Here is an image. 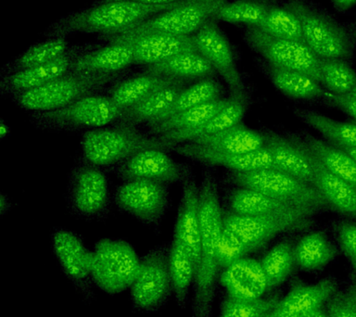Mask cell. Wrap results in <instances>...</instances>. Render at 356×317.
I'll list each match as a JSON object with an SVG mask.
<instances>
[{
    "instance_id": "obj_45",
    "label": "cell",
    "mask_w": 356,
    "mask_h": 317,
    "mask_svg": "<svg viewBox=\"0 0 356 317\" xmlns=\"http://www.w3.org/2000/svg\"><path fill=\"white\" fill-rule=\"evenodd\" d=\"M280 298L246 300L225 296L220 303L218 317H266L277 307Z\"/></svg>"
},
{
    "instance_id": "obj_12",
    "label": "cell",
    "mask_w": 356,
    "mask_h": 317,
    "mask_svg": "<svg viewBox=\"0 0 356 317\" xmlns=\"http://www.w3.org/2000/svg\"><path fill=\"white\" fill-rule=\"evenodd\" d=\"M170 244L159 245L140 258L136 280L131 286L134 311L154 313L172 294L169 269Z\"/></svg>"
},
{
    "instance_id": "obj_50",
    "label": "cell",
    "mask_w": 356,
    "mask_h": 317,
    "mask_svg": "<svg viewBox=\"0 0 356 317\" xmlns=\"http://www.w3.org/2000/svg\"><path fill=\"white\" fill-rule=\"evenodd\" d=\"M110 1H119V0H95L93 3H104ZM124 1L138 2L145 5H167L181 1V0H124Z\"/></svg>"
},
{
    "instance_id": "obj_34",
    "label": "cell",
    "mask_w": 356,
    "mask_h": 317,
    "mask_svg": "<svg viewBox=\"0 0 356 317\" xmlns=\"http://www.w3.org/2000/svg\"><path fill=\"white\" fill-rule=\"evenodd\" d=\"M330 171L356 190V161L344 150L314 136L305 135L299 140Z\"/></svg>"
},
{
    "instance_id": "obj_35",
    "label": "cell",
    "mask_w": 356,
    "mask_h": 317,
    "mask_svg": "<svg viewBox=\"0 0 356 317\" xmlns=\"http://www.w3.org/2000/svg\"><path fill=\"white\" fill-rule=\"evenodd\" d=\"M338 253V247L322 231L306 234L294 246L296 266L307 272L324 268Z\"/></svg>"
},
{
    "instance_id": "obj_17",
    "label": "cell",
    "mask_w": 356,
    "mask_h": 317,
    "mask_svg": "<svg viewBox=\"0 0 356 317\" xmlns=\"http://www.w3.org/2000/svg\"><path fill=\"white\" fill-rule=\"evenodd\" d=\"M312 225L313 219L222 213V227L238 235L249 253L261 249L280 234L305 229Z\"/></svg>"
},
{
    "instance_id": "obj_54",
    "label": "cell",
    "mask_w": 356,
    "mask_h": 317,
    "mask_svg": "<svg viewBox=\"0 0 356 317\" xmlns=\"http://www.w3.org/2000/svg\"><path fill=\"white\" fill-rule=\"evenodd\" d=\"M0 136H1V139L7 138L10 136V128L7 124H5L3 120H1V125H0Z\"/></svg>"
},
{
    "instance_id": "obj_19",
    "label": "cell",
    "mask_w": 356,
    "mask_h": 317,
    "mask_svg": "<svg viewBox=\"0 0 356 317\" xmlns=\"http://www.w3.org/2000/svg\"><path fill=\"white\" fill-rule=\"evenodd\" d=\"M102 42L125 40L132 44L135 65H153L181 53L197 51L193 35L155 32L127 36L97 38Z\"/></svg>"
},
{
    "instance_id": "obj_22",
    "label": "cell",
    "mask_w": 356,
    "mask_h": 317,
    "mask_svg": "<svg viewBox=\"0 0 356 317\" xmlns=\"http://www.w3.org/2000/svg\"><path fill=\"white\" fill-rule=\"evenodd\" d=\"M339 289L335 277H325L313 284L296 280L274 311L282 317H305L312 311L324 308Z\"/></svg>"
},
{
    "instance_id": "obj_56",
    "label": "cell",
    "mask_w": 356,
    "mask_h": 317,
    "mask_svg": "<svg viewBox=\"0 0 356 317\" xmlns=\"http://www.w3.org/2000/svg\"><path fill=\"white\" fill-rule=\"evenodd\" d=\"M338 147V146H337ZM339 149L344 150L345 152H347L348 154L350 156L356 161V147H338Z\"/></svg>"
},
{
    "instance_id": "obj_46",
    "label": "cell",
    "mask_w": 356,
    "mask_h": 317,
    "mask_svg": "<svg viewBox=\"0 0 356 317\" xmlns=\"http://www.w3.org/2000/svg\"><path fill=\"white\" fill-rule=\"evenodd\" d=\"M337 241L339 249L350 263L356 261V220H341L336 227Z\"/></svg>"
},
{
    "instance_id": "obj_32",
    "label": "cell",
    "mask_w": 356,
    "mask_h": 317,
    "mask_svg": "<svg viewBox=\"0 0 356 317\" xmlns=\"http://www.w3.org/2000/svg\"><path fill=\"white\" fill-rule=\"evenodd\" d=\"M204 149L216 152L247 153L264 147V133L241 124L214 135L203 136L189 141Z\"/></svg>"
},
{
    "instance_id": "obj_43",
    "label": "cell",
    "mask_w": 356,
    "mask_h": 317,
    "mask_svg": "<svg viewBox=\"0 0 356 317\" xmlns=\"http://www.w3.org/2000/svg\"><path fill=\"white\" fill-rule=\"evenodd\" d=\"M260 263L268 291L278 288L289 279L296 266L293 245L289 241L280 242L264 256Z\"/></svg>"
},
{
    "instance_id": "obj_18",
    "label": "cell",
    "mask_w": 356,
    "mask_h": 317,
    "mask_svg": "<svg viewBox=\"0 0 356 317\" xmlns=\"http://www.w3.org/2000/svg\"><path fill=\"white\" fill-rule=\"evenodd\" d=\"M103 42L97 40L94 43H86L71 46L63 56L43 65L35 67L1 76L0 93L2 96L11 97L15 95L38 88L51 81L71 72L72 65L77 58L85 53L99 47Z\"/></svg>"
},
{
    "instance_id": "obj_47",
    "label": "cell",
    "mask_w": 356,
    "mask_h": 317,
    "mask_svg": "<svg viewBox=\"0 0 356 317\" xmlns=\"http://www.w3.org/2000/svg\"><path fill=\"white\" fill-rule=\"evenodd\" d=\"M330 317H356V305L346 292L339 289L325 305Z\"/></svg>"
},
{
    "instance_id": "obj_21",
    "label": "cell",
    "mask_w": 356,
    "mask_h": 317,
    "mask_svg": "<svg viewBox=\"0 0 356 317\" xmlns=\"http://www.w3.org/2000/svg\"><path fill=\"white\" fill-rule=\"evenodd\" d=\"M168 152L182 156L205 166H222L234 172H246L274 168V163L266 147L247 153L216 152L193 143H181L169 146Z\"/></svg>"
},
{
    "instance_id": "obj_55",
    "label": "cell",
    "mask_w": 356,
    "mask_h": 317,
    "mask_svg": "<svg viewBox=\"0 0 356 317\" xmlns=\"http://www.w3.org/2000/svg\"><path fill=\"white\" fill-rule=\"evenodd\" d=\"M305 317H330L324 308H320L318 310L312 311L307 316Z\"/></svg>"
},
{
    "instance_id": "obj_6",
    "label": "cell",
    "mask_w": 356,
    "mask_h": 317,
    "mask_svg": "<svg viewBox=\"0 0 356 317\" xmlns=\"http://www.w3.org/2000/svg\"><path fill=\"white\" fill-rule=\"evenodd\" d=\"M108 174L104 168L77 158L66 188V204L72 216L86 222L108 218L113 200Z\"/></svg>"
},
{
    "instance_id": "obj_2",
    "label": "cell",
    "mask_w": 356,
    "mask_h": 317,
    "mask_svg": "<svg viewBox=\"0 0 356 317\" xmlns=\"http://www.w3.org/2000/svg\"><path fill=\"white\" fill-rule=\"evenodd\" d=\"M179 2L167 5H145L124 0L93 3L90 7L61 17L47 28L43 35L46 38H68L76 33L114 35L138 26Z\"/></svg>"
},
{
    "instance_id": "obj_8",
    "label": "cell",
    "mask_w": 356,
    "mask_h": 317,
    "mask_svg": "<svg viewBox=\"0 0 356 317\" xmlns=\"http://www.w3.org/2000/svg\"><path fill=\"white\" fill-rule=\"evenodd\" d=\"M232 180L241 188L253 189L281 202L305 209L316 214L332 211L313 184L305 182L280 170L234 172Z\"/></svg>"
},
{
    "instance_id": "obj_16",
    "label": "cell",
    "mask_w": 356,
    "mask_h": 317,
    "mask_svg": "<svg viewBox=\"0 0 356 317\" xmlns=\"http://www.w3.org/2000/svg\"><path fill=\"white\" fill-rule=\"evenodd\" d=\"M124 181L147 179L167 184L182 182L192 169L185 163H178L164 149L142 150L115 166L105 169Z\"/></svg>"
},
{
    "instance_id": "obj_40",
    "label": "cell",
    "mask_w": 356,
    "mask_h": 317,
    "mask_svg": "<svg viewBox=\"0 0 356 317\" xmlns=\"http://www.w3.org/2000/svg\"><path fill=\"white\" fill-rule=\"evenodd\" d=\"M269 1L263 22L256 28L274 38L303 42L302 24L296 14L282 0Z\"/></svg>"
},
{
    "instance_id": "obj_3",
    "label": "cell",
    "mask_w": 356,
    "mask_h": 317,
    "mask_svg": "<svg viewBox=\"0 0 356 317\" xmlns=\"http://www.w3.org/2000/svg\"><path fill=\"white\" fill-rule=\"evenodd\" d=\"M132 72L130 69L117 74L71 71L46 85L10 99L29 113L58 110L90 95L106 93L111 86Z\"/></svg>"
},
{
    "instance_id": "obj_7",
    "label": "cell",
    "mask_w": 356,
    "mask_h": 317,
    "mask_svg": "<svg viewBox=\"0 0 356 317\" xmlns=\"http://www.w3.org/2000/svg\"><path fill=\"white\" fill-rule=\"evenodd\" d=\"M122 113L107 94H95L58 110L29 113V122L42 131L76 132L114 124Z\"/></svg>"
},
{
    "instance_id": "obj_44",
    "label": "cell",
    "mask_w": 356,
    "mask_h": 317,
    "mask_svg": "<svg viewBox=\"0 0 356 317\" xmlns=\"http://www.w3.org/2000/svg\"><path fill=\"white\" fill-rule=\"evenodd\" d=\"M320 83L331 94L346 96L356 88L355 70L347 60L321 58Z\"/></svg>"
},
{
    "instance_id": "obj_59",
    "label": "cell",
    "mask_w": 356,
    "mask_h": 317,
    "mask_svg": "<svg viewBox=\"0 0 356 317\" xmlns=\"http://www.w3.org/2000/svg\"><path fill=\"white\" fill-rule=\"evenodd\" d=\"M350 96L356 97V88L353 89L352 93L350 94Z\"/></svg>"
},
{
    "instance_id": "obj_13",
    "label": "cell",
    "mask_w": 356,
    "mask_h": 317,
    "mask_svg": "<svg viewBox=\"0 0 356 317\" xmlns=\"http://www.w3.org/2000/svg\"><path fill=\"white\" fill-rule=\"evenodd\" d=\"M228 1L230 0H182L175 7L147 19L138 26L114 35L97 36V38L155 32L194 35Z\"/></svg>"
},
{
    "instance_id": "obj_9",
    "label": "cell",
    "mask_w": 356,
    "mask_h": 317,
    "mask_svg": "<svg viewBox=\"0 0 356 317\" xmlns=\"http://www.w3.org/2000/svg\"><path fill=\"white\" fill-rule=\"evenodd\" d=\"M170 184L147 179L124 181L113 194V204L120 213L160 232L161 222L171 206Z\"/></svg>"
},
{
    "instance_id": "obj_41",
    "label": "cell",
    "mask_w": 356,
    "mask_h": 317,
    "mask_svg": "<svg viewBox=\"0 0 356 317\" xmlns=\"http://www.w3.org/2000/svg\"><path fill=\"white\" fill-rule=\"evenodd\" d=\"M222 94H224V88L216 77L206 78V79L192 83L191 85L183 89L174 104L161 116V118L152 124H158L181 111L222 99Z\"/></svg>"
},
{
    "instance_id": "obj_27",
    "label": "cell",
    "mask_w": 356,
    "mask_h": 317,
    "mask_svg": "<svg viewBox=\"0 0 356 317\" xmlns=\"http://www.w3.org/2000/svg\"><path fill=\"white\" fill-rule=\"evenodd\" d=\"M135 65L132 44L128 41L103 42L99 47L81 55L72 71L93 74H117Z\"/></svg>"
},
{
    "instance_id": "obj_48",
    "label": "cell",
    "mask_w": 356,
    "mask_h": 317,
    "mask_svg": "<svg viewBox=\"0 0 356 317\" xmlns=\"http://www.w3.org/2000/svg\"><path fill=\"white\" fill-rule=\"evenodd\" d=\"M324 97L330 105L343 111L353 119V122H356V97L350 96V95L339 96V95L331 94L327 91H325Z\"/></svg>"
},
{
    "instance_id": "obj_38",
    "label": "cell",
    "mask_w": 356,
    "mask_h": 317,
    "mask_svg": "<svg viewBox=\"0 0 356 317\" xmlns=\"http://www.w3.org/2000/svg\"><path fill=\"white\" fill-rule=\"evenodd\" d=\"M70 47L68 38H46V40L28 47L21 55L5 65L1 71V76L50 63L63 56Z\"/></svg>"
},
{
    "instance_id": "obj_39",
    "label": "cell",
    "mask_w": 356,
    "mask_h": 317,
    "mask_svg": "<svg viewBox=\"0 0 356 317\" xmlns=\"http://www.w3.org/2000/svg\"><path fill=\"white\" fill-rule=\"evenodd\" d=\"M169 269L175 302L181 309L186 308L189 300V291L193 286L195 267L191 256L182 245L174 239L170 244Z\"/></svg>"
},
{
    "instance_id": "obj_10",
    "label": "cell",
    "mask_w": 356,
    "mask_h": 317,
    "mask_svg": "<svg viewBox=\"0 0 356 317\" xmlns=\"http://www.w3.org/2000/svg\"><path fill=\"white\" fill-rule=\"evenodd\" d=\"M140 258L129 242L102 238L95 244L92 280L94 286L108 294L130 288L138 275Z\"/></svg>"
},
{
    "instance_id": "obj_23",
    "label": "cell",
    "mask_w": 356,
    "mask_h": 317,
    "mask_svg": "<svg viewBox=\"0 0 356 317\" xmlns=\"http://www.w3.org/2000/svg\"><path fill=\"white\" fill-rule=\"evenodd\" d=\"M219 284L225 296L233 299L258 300L268 291V284L260 261L248 257L239 259L222 269Z\"/></svg>"
},
{
    "instance_id": "obj_58",
    "label": "cell",
    "mask_w": 356,
    "mask_h": 317,
    "mask_svg": "<svg viewBox=\"0 0 356 317\" xmlns=\"http://www.w3.org/2000/svg\"><path fill=\"white\" fill-rule=\"evenodd\" d=\"M350 264H352L353 269V271H355V277H356V261H352V263H350Z\"/></svg>"
},
{
    "instance_id": "obj_25",
    "label": "cell",
    "mask_w": 356,
    "mask_h": 317,
    "mask_svg": "<svg viewBox=\"0 0 356 317\" xmlns=\"http://www.w3.org/2000/svg\"><path fill=\"white\" fill-rule=\"evenodd\" d=\"M229 205L232 213L242 216H275L294 219H313L316 216L305 209L241 186L231 192Z\"/></svg>"
},
{
    "instance_id": "obj_5",
    "label": "cell",
    "mask_w": 356,
    "mask_h": 317,
    "mask_svg": "<svg viewBox=\"0 0 356 317\" xmlns=\"http://www.w3.org/2000/svg\"><path fill=\"white\" fill-rule=\"evenodd\" d=\"M149 149L167 152L165 145L147 135L141 127L114 122L83 132L80 141V157L94 165L108 169Z\"/></svg>"
},
{
    "instance_id": "obj_1",
    "label": "cell",
    "mask_w": 356,
    "mask_h": 317,
    "mask_svg": "<svg viewBox=\"0 0 356 317\" xmlns=\"http://www.w3.org/2000/svg\"><path fill=\"white\" fill-rule=\"evenodd\" d=\"M199 189L202 255L194 277L191 311L195 316L208 317L213 314L221 273L218 244L222 229L218 183L211 166H206L203 170Z\"/></svg>"
},
{
    "instance_id": "obj_31",
    "label": "cell",
    "mask_w": 356,
    "mask_h": 317,
    "mask_svg": "<svg viewBox=\"0 0 356 317\" xmlns=\"http://www.w3.org/2000/svg\"><path fill=\"white\" fill-rule=\"evenodd\" d=\"M186 86L188 85L170 86L154 92L132 107L122 111L116 122L136 127L154 124L174 104L175 99Z\"/></svg>"
},
{
    "instance_id": "obj_53",
    "label": "cell",
    "mask_w": 356,
    "mask_h": 317,
    "mask_svg": "<svg viewBox=\"0 0 356 317\" xmlns=\"http://www.w3.org/2000/svg\"><path fill=\"white\" fill-rule=\"evenodd\" d=\"M344 25L348 32H349L350 38H352L356 47V18L344 22Z\"/></svg>"
},
{
    "instance_id": "obj_36",
    "label": "cell",
    "mask_w": 356,
    "mask_h": 317,
    "mask_svg": "<svg viewBox=\"0 0 356 317\" xmlns=\"http://www.w3.org/2000/svg\"><path fill=\"white\" fill-rule=\"evenodd\" d=\"M298 119L338 147H356V122L330 118L318 111L295 108Z\"/></svg>"
},
{
    "instance_id": "obj_57",
    "label": "cell",
    "mask_w": 356,
    "mask_h": 317,
    "mask_svg": "<svg viewBox=\"0 0 356 317\" xmlns=\"http://www.w3.org/2000/svg\"><path fill=\"white\" fill-rule=\"evenodd\" d=\"M266 317H282V316H280V314H277V313H275V311H271V313L267 314V316Z\"/></svg>"
},
{
    "instance_id": "obj_15",
    "label": "cell",
    "mask_w": 356,
    "mask_h": 317,
    "mask_svg": "<svg viewBox=\"0 0 356 317\" xmlns=\"http://www.w3.org/2000/svg\"><path fill=\"white\" fill-rule=\"evenodd\" d=\"M53 252L64 275L86 302L94 299L92 263L93 252L86 247L80 235L66 228L57 227L51 234Z\"/></svg>"
},
{
    "instance_id": "obj_37",
    "label": "cell",
    "mask_w": 356,
    "mask_h": 317,
    "mask_svg": "<svg viewBox=\"0 0 356 317\" xmlns=\"http://www.w3.org/2000/svg\"><path fill=\"white\" fill-rule=\"evenodd\" d=\"M229 101L230 99H220L181 111L158 124L144 127L145 133L150 136H158L174 131L200 127L216 115Z\"/></svg>"
},
{
    "instance_id": "obj_26",
    "label": "cell",
    "mask_w": 356,
    "mask_h": 317,
    "mask_svg": "<svg viewBox=\"0 0 356 317\" xmlns=\"http://www.w3.org/2000/svg\"><path fill=\"white\" fill-rule=\"evenodd\" d=\"M191 85L185 81L144 71L132 72L111 86L106 94L122 111L132 107L154 92L166 86Z\"/></svg>"
},
{
    "instance_id": "obj_33",
    "label": "cell",
    "mask_w": 356,
    "mask_h": 317,
    "mask_svg": "<svg viewBox=\"0 0 356 317\" xmlns=\"http://www.w3.org/2000/svg\"><path fill=\"white\" fill-rule=\"evenodd\" d=\"M259 66L271 80L273 85L286 96L297 99H314L325 96V89L321 83L303 72L275 68L260 57Z\"/></svg>"
},
{
    "instance_id": "obj_30",
    "label": "cell",
    "mask_w": 356,
    "mask_h": 317,
    "mask_svg": "<svg viewBox=\"0 0 356 317\" xmlns=\"http://www.w3.org/2000/svg\"><path fill=\"white\" fill-rule=\"evenodd\" d=\"M140 70L191 83L217 75L207 58L197 51L181 53L161 63L140 67Z\"/></svg>"
},
{
    "instance_id": "obj_28",
    "label": "cell",
    "mask_w": 356,
    "mask_h": 317,
    "mask_svg": "<svg viewBox=\"0 0 356 317\" xmlns=\"http://www.w3.org/2000/svg\"><path fill=\"white\" fill-rule=\"evenodd\" d=\"M247 104L243 100L230 99L229 103L213 118L192 129L174 131L153 138L165 145L166 149L172 145L186 143L203 136L214 135L241 124L246 114ZM168 152V150H167Z\"/></svg>"
},
{
    "instance_id": "obj_49",
    "label": "cell",
    "mask_w": 356,
    "mask_h": 317,
    "mask_svg": "<svg viewBox=\"0 0 356 317\" xmlns=\"http://www.w3.org/2000/svg\"><path fill=\"white\" fill-rule=\"evenodd\" d=\"M330 2L339 14L350 13L356 7V0H330Z\"/></svg>"
},
{
    "instance_id": "obj_20",
    "label": "cell",
    "mask_w": 356,
    "mask_h": 317,
    "mask_svg": "<svg viewBox=\"0 0 356 317\" xmlns=\"http://www.w3.org/2000/svg\"><path fill=\"white\" fill-rule=\"evenodd\" d=\"M181 197L175 219L174 241L191 256L195 274L202 255L200 221V189L193 172L181 182Z\"/></svg>"
},
{
    "instance_id": "obj_51",
    "label": "cell",
    "mask_w": 356,
    "mask_h": 317,
    "mask_svg": "<svg viewBox=\"0 0 356 317\" xmlns=\"http://www.w3.org/2000/svg\"><path fill=\"white\" fill-rule=\"evenodd\" d=\"M13 202H10V197L7 195L1 193V196H0V216H7L13 210Z\"/></svg>"
},
{
    "instance_id": "obj_14",
    "label": "cell",
    "mask_w": 356,
    "mask_h": 317,
    "mask_svg": "<svg viewBox=\"0 0 356 317\" xmlns=\"http://www.w3.org/2000/svg\"><path fill=\"white\" fill-rule=\"evenodd\" d=\"M193 36L197 51L207 58L224 80L231 99L246 101V86L239 72L235 47L219 22L211 19Z\"/></svg>"
},
{
    "instance_id": "obj_29",
    "label": "cell",
    "mask_w": 356,
    "mask_h": 317,
    "mask_svg": "<svg viewBox=\"0 0 356 317\" xmlns=\"http://www.w3.org/2000/svg\"><path fill=\"white\" fill-rule=\"evenodd\" d=\"M312 156L314 169L313 185L330 205L331 210L346 218L356 220L355 189L328 171L313 154Z\"/></svg>"
},
{
    "instance_id": "obj_4",
    "label": "cell",
    "mask_w": 356,
    "mask_h": 317,
    "mask_svg": "<svg viewBox=\"0 0 356 317\" xmlns=\"http://www.w3.org/2000/svg\"><path fill=\"white\" fill-rule=\"evenodd\" d=\"M299 18L303 42L319 58L352 63L356 47L349 32L332 13L314 0H282Z\"/></svg>"
},
{
    "instance_id": "obj_42",
    "label": "cell",
    "mask_w": 356,
    "mask_h": 317,
    "mask_svg": "<svg viewBox=\"0 0 356 317\" xmlns=\"http://www.w3.org/2000/svg\"><path fill=\"white\" fill-rule=\"evenodd\" d=\"M269 0H230L214 14L217 22L258 27L263 22L269 7Z\"/></svg>"
},
{
    "instance_id": "obj_24",
    "label": "cell",
    "mask_w": 356,
    "mask_h": 317,
    "mask_svg": "<svg viewBox=\"0 0 356 317\" xmlns=\"http://www.w3.org/2000/svg\"><path fill=\"white\" fill-rule=\"evenodd\" d=\"M264 136V147L272 156L275 169L313 184V156L302 143L270 131Z\"/></svg>"
},
{
    "instance_id": "obj_52",
    "label": "cell",
    "mask_w": 356,
    "mask_h": 317,
    "mask_svg": "<svg viewBox=\"0 0 356 317\" xmlns=\"http://www.w3.org/2000/svg\"><path fill=\"white\" fill-rule=\"evenodd\" d=\"M344 291L346 292L348 297L353 300V302L356 305V277L353 278L349 284H348Z\"/></svg>"
},
{
    "instance_id": "obj_11",
    "label": "cell",
    "mask_w": 356,
    "mask_h": 317,
    "mask_svg": "<svg viewBox=\"0 0 356 317\" xmlns=\"http://www.w3.org/2000/svg\"><path fill=\"white\" fill-rule=\"evenodd\" d=\"M244 43L258 57L275 68L310 75L320 83V60L303 42L277 38L256 27L241 26Z\"/></svg>"
}]
</instances>
